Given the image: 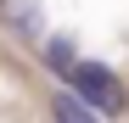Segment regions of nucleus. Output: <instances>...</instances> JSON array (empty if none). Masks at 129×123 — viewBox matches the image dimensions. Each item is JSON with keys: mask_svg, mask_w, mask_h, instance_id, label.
<instances>
[{"mask_svg": "<svg viewBox=\"0 0 129 123\" xmlns=\"http://www.w3.org/2000/svg\"><path fill=\"white\" fill-rule=\"evenodd\" d=\"M73 84H79V101H84V106H101L107 117H118L129 106V90L107 67H95V62H79V67H73Z\"/></svg>", "mask_w": 129, "mask_h": 123, "instance_id": "f257e3e1", "label": "nucleus"}, {"mask_svg": "<svg viewBox=\"0 0 129 123\" xmlns=\"http://www.w3.org/2000/svg\"><path fill=\"white\" fill-rule=\"evenodd\" d=\"M51 117H56V123H101L79 95H56V101H51Z\"/></svg>", "mask_w": 129, "mask_h": 123, "instance_id": "f03ea898", "label": "nucleus"}, {"mask_svg": "<svg viewBox=\"0 0 129 123\" xmlns=\"http://www.w3.org/2000/svg\"><path fill=\"white\" fill-rule=\"evenodd\" d=\"M45 62H51V73H73V67H79L68 39H51V45H45Z\"/></svg>", "mask_w": 129, "mask_h": 123, "instance_id": "7ed1b4c3", "label": "nucleus"}, {"mask_svg": "<svg viewBox=\"0 0 129 123\" xmlns=\"http://www.w3.org/2000/svg\"><path fill=\"white\" fill-rule=\"evenodd\" d=\"M11 23H17V28H34V6H28V0H17V6H11Z\"/></svg>", "mask_w": 129, "mask_h": 123, "instance_id": "20e7f679", "label": "nucleus"}]
</instances>
